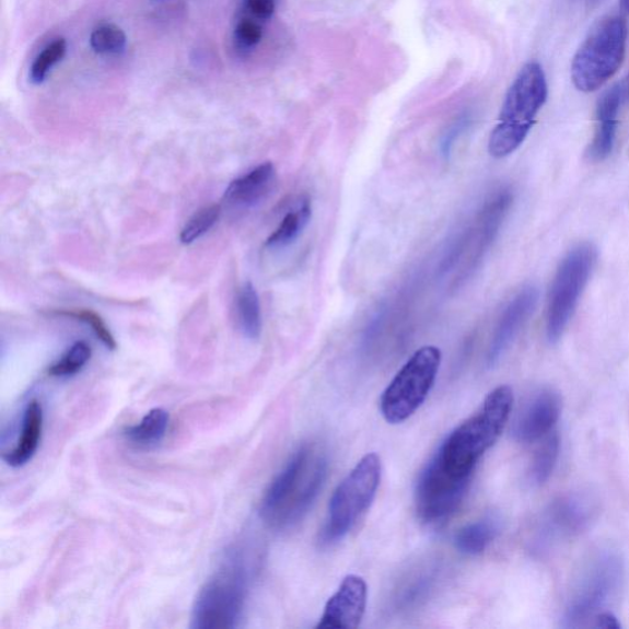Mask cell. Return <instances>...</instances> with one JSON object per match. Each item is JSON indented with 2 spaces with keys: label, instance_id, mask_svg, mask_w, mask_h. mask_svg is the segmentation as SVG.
Returning <instances> with one entry per match:
<instances>
[{
  "label": "cell",
  "instance_id": "obj_1",
  "mask_svg": "<svg viewBox=\"0 0 629 629\" xmlns=\"http://www.w3.org/2000/svg\"><path fill=\"white\" fill-rule=\"evenodd\" d=\"M327 457L313 445H303L289 458L263 498L259 514L272 527L301 522L325 485Z\"/></svg>",
  "mask_w": 629,
  "mask_h": 629
},
{
  "label": "cell",
  "instance_id": "obj_2",
  "mask_svg": "<svg viewBox=\"0 0 629 629\" xmlns=\"http://www.w3.org/2000/svg\"><path fill=\"white\" fill-rule=\"evenodd\" d=\"M513 404V391L506 385L489 393L479 411L458 426L439 449L445 465L455 473L473 475L479 458L501 438Z\"/></svg>",
  "mask_w": 629,
  "mask_h": 629
},
{
  "label": "cell",
  "instance_id": "obj_3",
  "mask_svg": "<svg viewBox=\"0 0 629 629\" xmlns=\"http://www.w3.org/2000/svg\"><path fill=\"white\" fill-rule=\"evenodd\" d=\"M547 96L544 68L537 62L526 63L508 90L498 125L489 138V154L501 159L514 153L531 133Z\"/></svg>",
  "mask_w": 629,
  "mask_h": 629
},
{
  "label": "cell",
  "instance_id": "obj_4",
  "mask_svg": "<svg viewBox=\"0 0 629 629\" xmlns=\"http://www.w3.org/2000/svg\"><path fill=\"white\" fill-rule=\"evenodd\" d=\"M627 36L621 16L604 18L593 27L572 62V80L579 92H596L618 72L625 61Z\"/></svg>",
  "mask_w": 629,
  "mask_h": 629
},
{
  "label": "cell",
  "instance_id": "obj_5",
  "mask_svg": "<svg viewBox=\"0 0 629 629\" xmlns=\"http://www.w3.org/2000/svg\"><path fill=\"white\" fill-rule=\"evenodd\" d=\"M381 456L368 454L338 485L328 505L322 541L333 545L342 540L372 505L382 481Z\"/></svg>",
  "mask_w": 629,
  "mask_h": 629
},
{
  "label": "cell",
  "instance_id": "obj_6",
  "mask_svg": "<svg viewBox=\"0 0 629 629\" xmlns=\"http://www.w3.org/2000/svg\"><path fill=\"white\" fill-rule=\"evenodd\" d=\"M247 594V575L233 557L199 591L193 608L196 629L236 628L242 621Z\"/></svg>",
  "mask_w": 629,
  "mask_h": 629
},
{
  "label": "cell",
  "instance_id": "obj_7",
  "mask_svg": "<svg viewBox=\"0 0 629 629\" xmlns=\"http://www.w3.org/2000/svg\"><path fill=\"white\" fill-rule=\"evenodd\" d=\"M441 364V349L434 346L422 347L408 359L382 396L386 422L403 423L418 411L434 386Z\"/></svg>",
  "mask_w": 629,
  "mask_h": 629
},
{
  "label": "cell",
  "instance_id": "obj_8",
  "mask_svg": "<svg viewBox=\"0 0 629 629\" xmlns=\"http://www.w3.org/2000/svg\"><path fill=\"white\" fill-rule=\"evenodd\" d=\"M595 263L596 248L581 244L572 248L559 265L547 303L546 336L550 343L558 342L571 323Z\"/></svg>",
  "mask_w": 629,
  "mask_h": 629
},
{
  "label": "cell",
  "instance_id": "obj_9",
  "mask_svg": "<svg viewBox=\"0 0 629 629\" xmlns=\"http://www.w3.org/2000/svg\"><path fill=\"white\" fill-rule=\"evenodd\" d=\"M624 564L620 556L604 551L591 559L569 596L564 613L566 627H579L589 616L611 601L620 587Z\"/></svg>",
  "mask_w": 629,
  "mask_h": 629
},
{
  "label": "cell",
  "instance_id": "obj_10",
  "mask_svg": "<svg viewBox=\"0 0 629 629\" xmlns=\"http://www.w3.org/2000/svg\"><path fill=\"white\" fill-rule=\"evenodd\" d=\"M473 475L458 474L449 468L436 453L416 488V508L426 524L438 525L454 515L464 502Z\"/></svg>",
  "mask_w": 629,
  "mask_h": 629
},
{
  "label": "cell",
  "instance_id": "obj_11",
  "mask_svg": "<svg viewBox=\"0 0 629 629\" xmlns=\"http://www.w3.org/2000/svg\"><path fill=\"white\" fill-rule=\"evenodd\" d=\"M596 504L591 496L572 493L559 497L541 515L533 538L537 554L550 551L559 543L582 534L594 522Z\"/></svg>",
  "mask_w": 629,
  "mask_h": 629
},
{
  "label": "cell",
  "instance_id": "obj_12",
  "mask_svg": "<svg viewBox=\"0 0 629 629\" xmlns=\"http://www.w3.org/2000/svg\"><path fill=\"white\" fill-rule=\"evenodd\" d=\"M562 412V397L552 388H543L536 393L513 426V436L519 443L531 444L552 431Z\"/></svg>",
  "mask_w": 629,
  "mask_h": 629
},
{
  "label": "cell",
  "instance_id": "obj_13",
  "mask_svg": "<svg viewBox=\"0 0 629 629\" xmlns=\"http://www.w3.org/2000/svg\"><path fill=\"white\" fill-rule=\"evenodd\" d=\"M368 603V585L362 576L343 579L338 591L329 597L317 628L353 629L361 625Z\"/></svg>",
  "mask_w": 629,
  "mask_h": 629
},
{
  "label": "cell",
  "instance_id": "obj_14",
  "mask_svg": "<svg viewBox=\"0 0 629 629\" xmlns=\"http://www.w3.org/2000/svg\"><path fill=\"white\" fill-rule=\"evenodd\" d=\"M538 291L534 286H527L519 292L505 306L494 329L491 346L487 354V363L493 366L503 357L509 346L521 331L535 311Z\"/></svg>",
  "mask_w": 629,
  "mask_h": 629
},
{
  "label": "cell",
  "instance_id": "obj_15",
  "mask_svg": "<svg viewBox=\"0 0 629 629\" xmlns=\"http://www.w3.org/2000/svg\"><path fill=\"white\" fill-rule=\"evenodd\" d=\"M625 97L624 85H615L608 89L598 100L596 106V127L589 158L594 162H603L614 151L618 125V114Z\"/></svg>",
  "mask_w": 629,
  "mask_h": 629
},
{
  "label": "cell",
  "instance_id": "obj_16",
  "mask_svg": "<svg viewBox=\"0 0 629 629\" xmlns=\"http://www.w3.org/2000/svg\"><path fill=\"white\" fill-rule=\"evenodd\" d=\"M276 179V167L272 163L256 166L228 186L224 198L229 203L253 206L271 191Z\"/></svg>",
  "mask_w": 629,
  "mask_h": 629
},
{
  "label": "cell",
  "instance_id": "obj_17",
  "mask_svg": "<svg viewBox=\"0 0 629 629\" xmlns=\"http://www.w3.org/2000/svg\"><path fill=\"white\" fill-rule=\"evenodd\" d=\"M44 429V409L37 399L30 401L25 408L22 434L12 452L4 455L9 466L23 467L33 461L39 442H42Z\"/></svg>",
  "mask_w": 629,
  "mask_h": 629
},
{
  "label": "cell",
  "instance_id": "obj_18",
  "mask_svg": "<svg viewBox=\"0 0 629 629\" xmlns=\"http://www.w3.org/2000/svg\"><path fill=\"white\" fill-rule=\"evenodd\" d=\"M512 205L513 194L509 189H501L488 199L477 219V257L492 245Z\"/></svg>",
  "mask_w": 629,
  "mask_h": 629
},
{
  "label": "cell",
  "instance_id": "obj_19",
  "mask_svg": "<svg viewBox=\"0 0 629 629\" xmlns=\"http://www.w3.org/2000/svg\"><path fill=\"white\" fill-rule=\"evenodd\" d=\"M501 531V526L493 517H486L468 524L457 532L454 538L458 551L467 556L481 555L487 550Z\"/></svg>",
  "mask_w": 629,
  "mask_h": 629
},
{
  "label": "cell",
  "instance_id": "obj_20",
  "mask_svg": "<svg viewBox=\"0 0 629 629\" xmlns=\"http://www.w3.org/2000/svg\"><path fill=\"white\" fill-rule=\"evenodd\" d=\"M170 416L164 408L149 411L138 424L125 429L127 441L139 447H154L163 442L166 435Z\"/></svg>",
  "mask_w": 629,
  "mask_h": 629
},
{
  "label": "cell",
  "instance_id": "obj_21",
  "mask_svg": "<svg viewBox=\"0 0 629 629\" xmlns=\"http://www.w3.org/2000/svg\"><path fill=\"white\" fill-rule=\"evenodd\" d=\"M236 313L240 328L245 337L258 339L263 333L261 303L253 283H245L237 294Z\"/></svg>",
  "mask_w": 629,
  "mask_h": 629
},
{
  "label": "cell",
  "instance_id": "obj_22",
  "mask_svg": "<svg viewBox=\"0 0 629 629\" xmlns=\"http://www.w3.org/2000/svg\"><path fill=\"white\" fill-rule=\"evenodd\" d=\"M312 202L307 198L303 199L302 205L294 211L289 212L282 219L281 224L267 238L266 246L269 248H279L291 245L301 235L312 219Z\"/></svg>",
  "mask_w": 629,
  "mask_h": 629
},
{
  "label": "cell",
  "instance_id": "obj_23",
  "mask_svg": "<svg viewBox=\"0 0 629 629\" xmlns=\"http://www.w3.org/2000/svg\"><path fill=\"white\" fill-rule=\"evenodd\" d=\"M559 455V438L556 433L548 435L533 458L528 481L534 486L544 485L552 475Z\"/></svg>",
  "mask_w": 629,
  "mask_h": 629
},
{
  "label": "cell",
  "instance_id": "obj_24",
  "mask_svg": "<svg viewBox=\"0 0 629 629\" xmlns=\"http://www.w3.org/2000/svg\"><path fill=\"white\" fill-rule=\"evenodd\" d=\"M90 358H92V347L84 341L75 342L57 363L49 368L48 374L56 377L75 375L88 364Z\"/></svg>",
  "mask_w": 629,
  "mask_h": 629
},
{
  "label": "cell",
  "instance_id": "obj_25",
  "mask_svg": "<svg viewBox=\"0 0 629 629\" xmlns=\"http://www.w3.org/2000/svg\"><path fill=\"white\" fill-rule=\"evenodd\" d=\"M222 214V208L219 205H213L201 209L197 212L184 226L182 234H179V242L189 245L196 242L199 237L211 231V229L219 221Z\"/></svg>",
  "mask_w": 629,
  "mask_h": 629
},
{
  "label": "cell",
  "instance_id": "obj_26",
  "mask_svg": "<svg viewBox=\"0 0 629 629\" xmlns=\"http://www.w3.org/2000/svg\"><path fill=\"white\" fill-rule=\"evenodd\" d=\"M126 34L116 25L106 24L98 26L90 36V45L98 55H118L121 54L126 47Z\"/></svg>",
  "mask_w": 629,
  "mask_h": 629
},
{
  "label": "cell",
  "instance_id": "obj_27",
  "mask_svg": "<svg viewBox=\"0 0 629 629\" xmlns=\"http://www.w3.org/2000/svg\"><path fill=\"white\" fill-rule=\"evenodd\" d=\"M66 53L67 42L65 38H57L56 42L49 44L33 63L32 73H30L33 82L36 84L43 83L48 72L61 61Z\"/></svg>",
  "mask_w": 629,
  "mask_h": 629
},
{
  "label": "cell",
  "instance_id": "obj_28",
  "mask_svg": "<svg viewBox=\"0 0 629 629\" xmlns=\"http://www.w3.org/2000/svg\"><path fill=\"white\" fill-rule=\"evenodd\" d=\"M58 315L72 317L77 319V322L84 323L85 325L90 326L93 329L95 336L102 341V343L109 349V351H115L117 348L116 339L109 328L106 326L102 316L97 315L92 311H72V312H62L58 313Z\"/></svg>",
  "mask_w": 629,
  "mask_h": 629
},
{
  "label": "cell",
  "instance_id": "obj_29",
  "mask_svg": "<svg viewBox=\"0 0 629 629\" xmlns=\"http://www.w3.org/2000/svg\"><path fill=\"white\" fill-rule=\"evenodd\" d=\"M264 30L258 20L244 18L240 20L235 27V42L242 49H252L261 42Z\"/></svg>",
  "mask_w": 629,
  "mask_h": 629
},
{
  "label": "cell",
  "instance_id": "obj_30",
  "mask_svg": "<svg viewBox=\"0 0 629 629\" xmlns=\"http://www.w3.org/2000/svg\"><path fill=\"white\" fill-rule=\"evenodd\" d=\"M245 8L258 22H266L273 16L277 0H244Z\"/></svg>",
  "mask_w": 629,
  "mask_h": 629
},
{
  "label": "cell",
  "instance_id": "obj_31",
  "mask_svg": "<svg viewBox=\"0 0 629 629\" xmlns=\"http://www.w3.org/2000/svg\"><path fill=\"white\" fill-rule=\"evenodd\" d=\"M467 124L468 121L466 118L458 119V121L451 129H449L442 142V154L445 158L451 155L456 139L465 131Z\"/></svg>",
  "mask_w": 629,
  "mask_h": 629
},
{
  "label": "cell",
  "instance_id": "obj_32",
  "mask_svg": "<svg viewBox=\"0 0 629 629\" xmlns=\"http://www.w3.org/2000/svg\"><path fill=\"white\" fill-rule=\"evenodd\" d=\"M595 627L604 629H620L621 624L611 613H601L595 617Z\"/></svg>",
  "mask_w": 629,
  "mask_h": 629
},
{
  "label": "cell",
  "instance_id": "obj_33",
  "mask_svg": "<svg viewBox=\"0 0 629 629\" xmlns=\"http://www.w3.org/2000/svg\"><path fill=\"white\" fill-rule=\"evenodd\" d=\"M622 12L629 14V0H620Z\"/></svg>",
  "mask_w": 629,
  "mask_h": 629
},
{
  "label": "cell",
  "instance_id": "obj_34",
  "mask_svg": "<svg viewBox=\"0 0 629 629\" xmlns=\"http://www.w3.org/2000/svg\"><path fill=\"white\" fill-rule=\"evenodd\" d=\"M624 88H625V96H628V97H629V82H628L627 85L624 86Z\"/></svg>",
  "mask_w": 629,
  "mask_h": 629
}]
</instances>
